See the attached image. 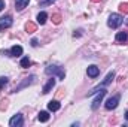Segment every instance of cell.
Instances as JSON below:
<instances>
[{
  "label": "cell",
  "instance_id": "cell-10",
  "mask_svg": "<svg viewBox=\"0 0 128 127\" xmlns=\"http://www.w3.org/2000/svg\"><path fill=\"white\" fill-rule=\"evenodd\" d=\"M21 54H22V46L14 45V46L10 48V55H12V57H18V55H21Z\"/></svg>",
  "mask_w": 128,
  "mask_h": 127
},
{
  "label": "cell",
  "instance_id": "cell-7",
  "mask_svg": "<svg viewBox=\"0 0 128 127\" xmlns=\"http://www.w3.org/2000/svg\"><path fill=\"white\" fill-rule=\"evenodd\" d=\"M12 17L10 15H6V17H2L0 18V32L2 30H4V29H9L10 26H12Z\"/></svg>",
  "mask_w": 128,
  "mask_h": 127
},
{
  "label": "cell",
  "instance_id": "cell-9",
  "mask_svg": "<svg viewBox=\"0 0 128 127\" xmlns=\"http://www.w3.org/2000/svg\"><path fill=\"white\" fill-rule=\"evenodd\" d=\"M86 72H88V76H91V78H97L98 76V73H100V69L94 66V64H91L88 69H86Z\"/></svg>",
  "mask_w": 128,
  "mask_h": 127
},
{
  "label": "cell",
  "instance_id": "cell-11",
  "mask_svg": "<svg viewBox=\"0 0 128 127\" xmlns=\"http://www.w3.org/2000/svg\"><path fill=\"white\" fill-rule=\"evenodd\" d=\"M116 42H119V43H125L128 40V34L125 32H119V33H116Z\"/></svg>",
  "mask_w": 128,
  "mask_h": 127
},
{
  "label": "cell",
  "instance_id": "cell-8",
  "mask_svg": "<svg viewBox=\"0 0 128 127\" xmlns=\"http://www.w3.org/2000/svg\"><path fill=\"white\" fill-rule=\"evenodd\" d=\"M34 79H36V76H34V75H32V76H28V78H26V81H24V82H21V84H20V85H18V87L15 88V93H16L18 90H21V88H24V87L30 85V84H32V82L34 81Z\"/></svg>",
  "mask_w": 128,
  "mask_h": 127
},
{
  "label": "cell",
  "instance_id": "cell-21",
  "mask_svg": "<svg viewBox=\"0 0 128 127\" xmlns=\"http://www.w3.org/2000/svg\"><path fill=\"white\" fill-rule=\"evenodd\" d=\"M8 99H3L2 102H0V111H4V109H8Z\"/></svg>",
  "mask_w": 128,
  "mask_h": 127
},
{
  "label": "cell",
  "instance_id": "cell-1",
  "mask_svg": "<svg viewBox=\"0 0 128 127\" xmlns=\"http://www.w3.org/2000/svg\"><path fill=\"white\" fill-rule=\"evenodd\" d=\"M45 72H46V75H57L60 79H64L66 78V72H64L63 67H60V66H48L46 69H45Z\"/></svg>",
  "mask_w": 128,
  "mask_h": 127
},
{
  "label": "cell",
  "instance_id": "cell-15",
  "mask_svg": "<svg viewBox=\"0 0 128 127\" xmlns=\"http://www.w3.org/2000/svg\"><path fill=\"white\" fill-rule=\"evenodd\" d=\"M37 118H39V121H40V123H46V121L49 120V114H48L46 111H40V112H39V115H37Z\"/></svg>",
  "mask_w": 128,
  "mask_h": 127
},
{
  "label": "cell",
  "instance_id": "cell-16",
  "mask_svg": "<svg viewBox=\"0 0 128 127\" xmlns=\"http://www.w3.org/2000/svg\"><path fill=\"white\" fill-rule=\"evenodd\" d=\"M46 18H48V14H46V12H40V14L37 15V23H39V24H45V23H46Z\"/></svg>",
  "mask_w": 128,
  "mask_h": 127
},
{
  "label": "cell",
  "instance_id": "cell-26",
  "mask_svg": "<svg viewBox=\"0 0 128 127\" xmlns=\"http://www.w3.org/2000/svg\"><path fill=\"white\" fill-rule=\"evenodd\" d=\"M63 91H64V90H63V88H61V90H60V93H58V97H61V96H63V94H64Z\"/></svg>",
  "mask_w": 128,
  "mask_h": 127
},
{
  "label": "cell",
  "instance_id": "cell-14",
  "mask_svg": "<svg viewBox=\"0 0 128 127\" xmlns=\"http://www.w3.org/2000/svg\"><path fill=\"white\" fill-rule=\"evenodd\" d=\"M28 2H30V0H16V2H15V9H16V11H22V9L28 5Z\"/></svg>",
  "mask_w": 128,
  "mask_h": 127
},
{
  "label": "cell",
  "instance_id": "cell-20",
  "mask_svg": "<svg viewBox=\"0 0 128 127\" xmlns=\"http://www.w3.org/2000/svg\"><path fill=\"white\" fill-rule=\"evenodd\" d=\"M119 11H121L122 14H128V3H127V2L119 5Z\"/></svg>",
  "mask_w": 128,
  "mask_h": 127
},
{
  "label": "cell",
  "instance_id": "cell-23",
  "mask_svg": "<svg viewBox=\"0 0 128 127\" xmlns=\"http://www.w3.org/2000/svg\"><path fill=\"white\" fill-rule=\"evenodd\" d=\"M55 0H40V6H48L51 3H54Z\"/></svg>",
  "mask_w": 128,
  "mask_h": 127
},
{
  "label": "cell",
  "instance_id": "cell-18",
  "mask_svg": "<svg viewBox=\"0 0 128 127\" xmlns=\"http://www.w3.org/2000/svg\"><path fill=\"white\" fill-rule=\"evenodd\" d=\"M30 64H32V61H30V58H28V57H24V58L21 60V67H24V69H27Z\"/></svg>",
  "mask_w": 128,
  "mask_h": 127
},
{
  "label": "cell",
  "instance_id": "cell-13",
  "mask_svg": "<svg viewBox=\"0 0 128 127\" xmlns=\"http://www.w3.org/2000/svg\"><path fill=\"white\" fill-rule=\"evenodd\" d=\"M54 85H55V79H49V81L46 82V85L43 87V94H48V93L54 88Z\"/></svg>",
  "mask_w": 128,
  "mask_h": 127
},
{
  "label": "cell",
  "instance_id": "cell-25",
  "mask_svg": "<svg viewBox=\"0 0 128 127\" xmlns=\"http://www.w3.org/2000/svg\"><path fill=\"white\" fill-rule=\"evenodd\" d=\"M32 46H37V40H36V39L32 40Z\"/></svg>",
  "mask_w": 128,
  "mask_h": 127
},
{
  "label": "cell",
  "instance_id": "cell-6",
  "mask_svg": "<svg viewBox=\"0 0 128 127\" xmlns=\"http://www.w3.org/2000/svg\"><path fill=\"white\" fill-rule=\"evenodd\" d=\"M119 99H121V96H119V94L110 97V99L106 102V105H104V106H106V109H109V111H110V109H115V108L118 106V103H119Z\"/></svg>",
  "mask_w": 128,
  "mask_h": 127
},
{
  "label": "cell",
  "instance_id": "cell-5",
  "mask_svg": "<svg viewBox=\"0 0 128 127\" xmlns=\"http://www.w3.org/2000/svg\"><path fill=\"white\" fill-rule=\"evenodd\" d=\"M22 124H24V120H22V115L21 114H16V115H14L9 120V126L10 127H21Z\"/></svg>",
  "mask_w": 128,
  "mask_h": 127
},
{
  "label": "cell",
  "instance_id": "cell-22",
  "mask_svg": "<svg viewBox=\"0 0 128 127\" xmlns=\"http://www.w3.org/2000/svg\"><path fill=\"white\" fill-rule=\"evenodd\" d=\"M6 84H8V78H6V76H2V78H0V90H2Z\"/></svg>",
  "mask_w": 128,
  "mask_h": 127
},
{
  "label": "cell",
  "instance_id": "cell-29",
  "mask_svg": "<svg viewBox=\"0 0 128 127\" xmlns=\"http://www.w3.org/2000/svg\"><path fill=\"white\" fill-rule=\"evenodd\" d=\"M125 23H127V26H128V20H127V21H125Z\"/></svg>",
  "mask_w": 128,
  "mask_h": 127
},
{
  "label": "cell",
  "instance_id": "cell-28",
  "mask_svg": "<svg viewBox=\"0 0 128 127\" xmlns=\"http://www.w3.org/2000/svg\"><path fill=\"white\" fill-rule=\"evenodd\" d=\"M125 118H127V120H128V111H127V112H125Z\"/></svg>",
  "mask_w": 128,
  "mask_h": 127
},
{
  "label": "cell",
  "instance_id": "cell-2",
  "mask_svg": "<svg viewBox=\"0 0 128 127\" xmlns=\"http://www.w3.org/2000/svg\"><path fill=\"white\" fill-rule=\"evenodd\" d=\"M122 23H124V18H122V15H119V14H112V15L109 17V20H107V26L112 27V29H118Z\"/></svg>",
  "mask_w": 128,
  "mask_h": 127
},
{
  "label": "cell",
  "instance_id": "cell-4",
  "mask_svg": "<svg viewBox=\"0 0 128 127\" xmlns=\"http://www.w3.org/2000/svg\"><path fill=\"white\" fill-rule=\"evenodd\" d=\"M113 78H115V72H110V73H107V76L104 78V81H103V82H101V84H100L98 87H96V88H94L92 91H90V93H88V96H92L94 93H96V90L101 88V87H106V85H109V84L112 82V79H113Z\"/></svg>",
  "mask_w": 128,
  "mask_h": 127
},
{
  "label": "cell",
  "instance_id": "cell-12",
  "mask_svg": "<svg viewBox=\"0 0 128 127\" xmlns=\"http://www.w3.org/2000/svg\"><path fill=\"white\" fill-rule=\"evenodd\" d=\"M60 108H61V105L58 103V100H51V102L48 103V109H49V111H52V112L58 111Z\"/></svg>",
  "mask_w": 128,
  "mask_h": 127
},
{
  "label": "cell",
  "instance_id": "cell-24",
  "mask_svg": "<svg viewBox=\"0 0 128 127\" xmlns=\"http://www.w3.org/2000/svg\"><path fill=\"white\" fill-rule=\"evenodd\" d=\"M3 8H4V0H0V12L3 11Z\"/></svg>",
  "mask_w": 128,
  "mask_h": 127
},
{
  "label": "cell",
  "instance_id": "cell-19",
  "mask_svg": "<svg viewBox=\"0 0 128 127\" xmlns=\"http://www.w3.org/2000/svg\"><path fill=\"white\" fill-rule=\"evenodd\" d=\"M61 20H63V18H61L60 14H54V15H52V23H54V24H60Z\"/></svg>",
  "mask_w": 128,
  "mask_h": 127
},
{
  "label": "cell",
  "instance_id": "cell-27",
  "mask_svg": "<svg viewBox=\"0 0 128 127\" xmlns=\"http://www.w3.org/2000/svg\"><path fill=\"white\" fill-rule=\"evenodd\" d=\"M91 2H94V3H98V2H101V0H91Z\"/></svg>",
  "mask_w": 128,
  "mask_h": 127
},
{
  "label": "cell",
  "instance_id": "cell-17",
  "mask_svg": "<svg viewBox=\"0 0 128 127\" xmlns=\"http://www.w3.org/2000/svg\"><path fill=\"white\" fill-rule=\"evenodd\" d=\"M26 32L27 33H34L36 32V24L32 23V21H28V23L26 24Z\"/></svg>",
  "mask_w": 128,
  "mask_h": 127
},
{
  "label": "cell",
  "instance_id": "cell-3",
  "mask_svg": "<svg viewBox=\"0 0 128 127\" xmlns=\"http://www.w3.org/2000/svg\"><path fill=\"white\" fill-rule=\"evenodd\" d=\"M96 93H98V96L96 97V100H94V102H92V105H91V109H92V111H96L97 108L100 106V103H101L103 97L106 96V93H107V91H106V90H104V88L101 87V88H98V90H96ZM96 93H94V94H96Z\"/></svg>",
  "mask_w": 128,
  "mask_h": 127
}]
</instances>
